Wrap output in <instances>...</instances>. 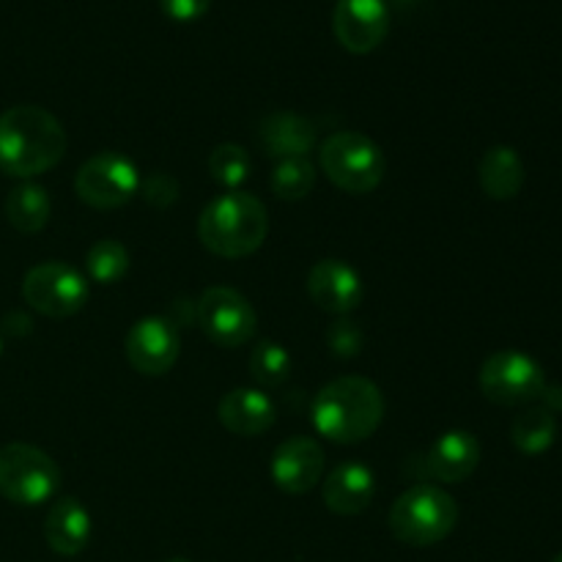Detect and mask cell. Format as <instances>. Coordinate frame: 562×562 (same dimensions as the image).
<instances>
[{"instance_id": "6da1fadb", "label": "cell", "mask_w": 562, "mask_h": 562, "mask_svg": "<svg viewBox=\"0 0 562 562\" xmlns=\"http://www.w3.org/2000/svg\"><path fill=\"white\" fill-rule=\"evenodd\" d=\"M64 124L38 104H14L0 113V170L14 179H33L64 159Z\"/></svg>"}, {"instance_id": "7a4b0ae2", "label": "cell", "mask_w": 562, "mask_h": 562, "mask_svg": "<svg viewBox=\"0 0 562 562\" xmlns=\"http://www.w3.org/2000/svg\"><path fill=\"white\" fill-rule=\"evenodd\" d=\"M313 426L335 445H360L384 420V395L366 376H338L324 384L311 406Z\"/></svg>"}, {"instance_id": "3957f363", "label": "cell", "mask_w": 562, "mask_h": 562, "mask_svg": "<svg viewBox=\"0 0 562 562\" xmlns=\"http://www.w3.org/2000/svg\"><path fill=\"white\" fill-rule=\"evenodd\" d=\"M269 234V214L263 201L241 190L214 198L198 217V239L212 256L247 258L261 250Z\"/></svg>"}, {"instance_id": "277c9868", "label": "cell", "mask_w": 562, "mask_h": 562, "mask_svg": "<svg viewBox=\"0 0 562 562\" xmlns=\"http://www.w3.org/2000/svg\"><path fill=\"white\" fill-rule=\"evenodd\" d=\"M459 525V505L445 488L420 483L401 494L387 516V527L395 541L406 547L426 549L442 543Z\"/></svg>"}, {"instance_id": "5b68a950", "label": "cell", "mask_w": 562, "mask_h": 562, "mask_svg": "<svg viewBox=\"0 0 562 562\" xmlns=\"http://www.w3.org/2000/svg\"><path fill=\"white\" fill-rule=\"evenodd\" d=\"M318 165L338 190L349 195H368L387 173V157L373 137L355 130L333 132L318 146Z\"/></svg>"}, {"instance_id": "8992f818", "label": "cell", "mask_w": 562, "mask_h": 562, "mask_svg": "<svg viewBox=\"0 0 562 562\" xmlns=\"http://www.w3.org/2000/svg\"><path fill=\"white\" fill-rule=\"evenodd\" d=\"M60 488V467L36 445L11 442L0 448V497L22 508L49 503Z\"/></svg>"}, {"instance_id": "52a82bcc", "label": "cell", "mask_w": 562, "mask_h": 562, "mask_svg": "<svg viewBox=\"0 0 562 562\" xmlns=\"http://www.w3.org/2000/svg\"><path fill=\"white\" fill-rule=\"evenodd\" d=\"M481 393L497 406H525L541 401L547 390V373L536 357L516 349L494 351L477 373Z\"/></svg>"}, {"instance_id": "ba28073f", "label": "cell", "mask_w": 562, "mask_h": 562, "mask_svg": "<svg viewBox=\"0 0 562 562\" xmlns=\"http://www.w3.org/2000/svg\"><path fill=\"white\" fill-rule=\"evenodd\" d=\"M75 192L86 206L99 212L121 209L140 192V170L119 151L93 154L77 170Z\"/></svg>"}, {"instance_id": "9c48e42d", "label": "cell", "mask_w": 562, "mask_h": 562, "mask_svg": "<svg viewBox=\"0 0 562 562\" xmlns=\"http://www.w3.org/2000/svg\"><path fill=\"white\" fill-rule=\"evenodd\" d=\"M198 327L220 349H239L256 335L258 316L241 291L231 285H212L195 302Z\"/></svg>"}, {"instance_id": "30bf717a", "label": "cell", "mask_w": 562, "mask_h": 562, "mask_svg": "<svg viewBox=\"0 0 562 562\" xmlns=\"http://www.w3.org/2000/svg\"><path fill=\"white\" fill-rule=\"evenodd\" d=\"M22 300L47 318H69L86 307L88 283L69 263L44 261L22 278Z\"/></svg>"}, {"instance_id": "8fae6325", "label": "cell", "mask_w": 562, "mask_h": 562, "mask_svg": "<svg viewBox=\"0 0 562 562\" xmlns=\"http://www.w3.org/2000/svg\"><path fill=\"white\" fill-rule=\"evenodd\" d=\"M181 351L179 329L162 316H146L130 327L124 338L126 362L143 376H162L176 366Z\"/></svg>"}, {"instance_id": "7c38bea8", "label": "cell", "mask_w": 562, "mask_h": 562, "mask_svg": "<svg viewBox=\"0 0 562 562\" xmlns=\"http://www.w3.org/2000/svg\"><path fill=\"white\" fill-rule=\"evenodd\" d=\"M333 31L340 47L355 55H368L384 42L390 31V11L384 0H338Z\"/></svg>"}, {"instance_id": "4fadbf2b", "label": "cell", "mask_w": 562, "mask_h": 562, "mask_svg": "<svg viewBox=\"0 0 562 562\" xmlns=\"http://www.w3.org/2000/svg\"><path fill=\"white\" fill-rule=\"evenodd\" d=\"M327 456L311 437H289L272 453V481L285 494H307L322 483Z\"/></svg>"}, {"instance_id": "5bb4252c", "label": "cell", "mask_w": 562, "mask_h": 562, "mask_svg": "<svg viewBox=\"0 0 562 562\" xmlns=\"http://www.w3.org/2000/svg\"><path fill=\"white\" fill-rule=\"evenodd\" d=\"M307 294L324 313L349 316L362 305L366 289H362L360 272L351 263L340 258H324L307 274Z\"/></svg>"}, {"instance_id": "9a60e30c", "label": "cell", "mask_w": 562, "mask_h": 562, "mask_svg": "<svg viewBox=\"0 0 562 562\" xmlns=\"http://www.w3.org/2000/svg\"><path fill=\"white\" fill-rule=\"evenodd\" d=\"M217 417L225 431L236 437H261L278 420V406L263 390L236 387L220 398Z\"/></svg>"}, {"instance_id": "2e32d148", "label": "cell", "mask_w": 562, "mask_h": 562, "mask_svg": "<svg viewBox=\"0 0 562 562\" xmlns=\"http://www.w3.org/2000/svg\"><path fill=\"white\" fill-rule=\"evenodd\" d=\"M376 497V475L360 461H344L335 467L322 486V499L333 514L357 516L371 508Z\"/></svg>"}, {"instance_id": "e0dca14e", "label": "cell", "mask_w": 562, "mask_h": 562, "mask_svg": "<svg viewBox=\"0 0 562 562\" xmlns=\"http://www.w3.org/2000/svg\"><path fill=\"white\" fill-rule=\"evenodd\" d=\"M258 143L272 159L307 157L318 143V130L307 115L272 113L258 126Z\"/></svg>"}, {"instance_id": "ac0fdd59", "label": "cell", "mask_w": 562, "mask_h": 562, "mask_svg": "<svg viewBox=\"0 0 562 562\" xmlns=\"http://www.w3.org/2000/svg\"><path fill=\"white\" fill-rule=\"evenodd\" d=\"M91 514L86 505L75 497H58L44 519V538L47 547L60 558H77L86 552L91 541Z\"/></svg>"}, {"instance_id": "d6986e66", "label": "cell", "mask_w": 562, "mask_h": 562, "mask_svg": "<svg viewBox=\"0 0 562 562\" xmlns=\"http://www.w3.org/2000/svg\"><path fill=\"white\" fill-rule=\"evenodd\" d=\"M477 464H481V442L475 434L461 428L445 431L426 456L428 472L442 483H464L477 470Z\"/></svg>"}, {"instance_id": "ffe728a7", "label": "cell", "mask_w": 562, "mask_h": 562, "mask_svg": "<svg viewBox=\"0 0 562 562\" xmlns=\"http://www.w3.org/2000/svg\"><path fill=\"white\" fill-rule=\"evenodd\" d=\"M477 181L492 201H510L525 187V162L514 146H492L477 162Z\"/></svg>"}, {"instance_id": "44dd1931", "label": "cell", "mask_w": 562, "mask_h": 562, "mask_svg": "<svg viewBox=\"0 0 562 562\" xmlns=\"http://www.w3.org/2000/svg\"><path fill=\"white\" fill-rule=\"evenodd\" d=\"M49 214H53V203H49L47 190L42 184H25L14 187L5 198V220L20 234H38L47 228Z\"/></svg>"}, {"instance_id": "7402d4cb", "label": "cell", "mask_w": 562, "mask_h": 562, "mask_svg": "<svg viewBox=\"0 0 562 562\" xmlns=\"http://www.w3.org/2000/svg\"><path fill=\"white\" fill-rule=\"evenodd\" d=\"M558 439V415L543 404L530 406L510 423V442L525 456H541Z\"/></svg>"}, {"instance_id": "603a6c76", "label": "cell", "mask_w": 562, "mask_h": 562, "mask_svg": "<svg viewBox=\"0 0 562 562\" xmlns=\"http://www.w3.org/2000/svg\"><path fill=\"white\" fill-rule=\"evenodd\" d=\"M316 165L307 157H294V159H280L272 170V179H269V187H272L274 195L280 201H302L313 192L316 187Z\"/></svg>"}, {"instance_id": "cb8c5ba5", "label": "cell", "mask_w": 562, "mask_h": 562, "mask_svg": "<svg viewBox=\"0 0 562 562\" xmlns=\"http://www.w3.org/2000/svg\"><path fill=\"white\" fill-rule=\"evenodd\" d=\"M291 362L289 349L278 340H258L256 349L250 351V373L261 387H280V384L289 382L291 376Z\"/></svg>"}, {"instance_id": "d4e9b609", "label": "cell", "mask_w": 562, "mask_h": 562, "mask_svg": "<svg viewBox=\"0 0 562 562\" xmlns=\"http://www.w3.org/2000/svg\"><path fill=\"white\" fill-rule=\"evenodd\" d=\"M86 272L93 283H119L130 272V250L115 239H99L86 256Z\"/></svg>"}, {"instance_id": "484cf974", "label": "cell", "mask_w": 562, "mask_h": 562, "mask_svg": "<svg viewBox=\"0 0 562 562\" xmlns=\"http://www.w3.org/2000/svg\"><path fill=\"white\" fill-rule=\"evenodd\" d=\"M252 170V159L247 154L245 146H236V143H220L209 154V173L217 184H223L225 190H239L247 181Z\"/></svg>"}, {"instance_id": "4316f807", "label": "cell", "mask_w": 562, "mask_h": 562, "mask_svg": "<svg viewBox=\"0 0 562 562\" xmlns=\"http://www.w3.org/2000/svg\"><path fill=\"white\" fill-rule=\"evenodd\" d=\"M362 340H366V335H362L360 324L351 322V318L344 316L338 318V322L329 324L327 346L335 357H340V360H351V357L360 355Z\"/></svg>"}, {"instance_id": "83f0119b", "label": "cell", "mask_w": 562, "mask_h": 562, "mask_svg": "<svg viewBox=\"0 0 562 562\" xmlns=\"http://www.w3.org/2000/svg\"><path fill=\"white\" fill-rule=\"evenodd\" d=\"M143 201L154 209H168L179 201V181L170 173H151L146 181H140Z\"/></svg>"}, {"instance_id": "f1b7e54d", "label": "cell", "mask_w": 562, "mask_h": 562, "mask_svg": "<svg viewBox=\"0 0 562 562\" xmlns=\"http://www.w3.org/2000/svg\"><path fill=\"white\" fill-rule=\"evenodd\" d=\"M165 16L176 22H195L212 9V0H159Z\"/></svg>"}, {"instance_id": "f546056e", "label": "cell", "mask_w": 562, "mask_h": 562, "mask_svg": "<svg viewBox=\"0 0 562 562\" xmlns=\"http://www.w3.org/2000/svg\"><path fill=\"white\" fill-rule=\"evenodd\" d=\"M541 401H543V406H547V409H552L554 415H558V412H562V387H552V384H547Z\"/></svg>"}, {"instance_id": "4dcf8cb0", "label": "cell", "mask_w": 562, "mask_h": 562, "mask_svg": "<svg viewBox=\"0 0 562 562\" xmlns=\"http://www.w3.org/2000/svg\"><path fill=\"white\" fill-rule=\"evenodd\" d=\"M165 562H190V560H184V558H170V560H165Z\"/></svg>"}, {"instance_id": "1f68e13d", "label": "cell", "mask_w": 562, "mask_h": 562, "mask_svg": "<svg viewBox=\"0 0 562 562\" xmlns=\"http://www.w3.org/2000/svg\"><path fill=\"white\" fill-rule=\"evenodd\" d=\"M0 355H3V335H0Z\"/></svg>"}, {"instance_id": "d6a6232c", "label": "cell", "mask_w": 562, "mask_h": 562, "mask_svg": "<svg viewBox=\"0 0 562 562\" xmlns=\"http://www.w3.org/2000/svg\"><path fill=\"white\" fill-rule=\"evenodd\" d=\"M552 562H562V552H560V554H558V558H554Z\"/></svg>"}, {"instance_id": "836d02e7", "label": "cell", "mask_w": 562, "mask_h": 562, "mask_svg": "<svg viewBox=\"0 0 562 562\" xmlns=\"http://www.w3.org/2000/svg\"><path fill=\"white\" fill-rule=\"evenodd\" d=\"M401 3H415V0H401Z\"/></svg>"}]
</instances>
